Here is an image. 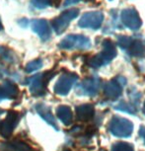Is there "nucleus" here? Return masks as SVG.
I'll use <instances>...</instances> for the list:
<instances>
[{"mask_svg": "<svg viewBox=\"0 0 145 151\" xmlns=\"http://www.w3.org/2000/svg\"><path fill=\"white\" fill-rule=\"evenodd\" d=\"M118 52L115 44L111 40H105L103 42V50L98 55H94L88 60V64L91 67L99 68L110 63L113 58H116Z\"/></svg>", "mask_w": 145, "mask_h": 151, "instance_id": "1", "label": "nucleus"}, {"mask_svg": "<svg viewBox=\"0 0 145 151\" xmlns=\"http://www.w3.org/2000/svg\"><path fill=\"white\" fill-rule=\"evenodd\" d=\"M108 129H109V132L116 137L126 138L132 134L133 124L127 119L113 116L109 122Z\"/></svg>", "mask_w": 145, "mask_h": 151, "instance_id": "2", "label": "nucleus"}, {"mask_svg": "<svg viewBox=\"0 0 145 151\" xmlns=\"http://www.w3.org/2000/svg\"><path fill=\"white\" fill-rule=\"evenodd\" d=\"M62 50H81L91 47V41L83 35H68L58 44Z\"/></svg>", "mask_w": 145, "mask_h": 151, "instance_id": "3", "label": "nucleus"}, {"mask_svg": "<svg viewBox=\"0 0 145 151\" xmlns=\"http://www.w3.org/2000/svg\"><path fill=\"white\" fill-rule=\"evenodd\" d=\"M79 15V9L77 8H72V9L66 10L64 12H62L58 17H56L52 20V28L55 30V32L57 35H60L67 29V27L69 26L70 22L72 20H74L76 17Z\"/></svg>", "mask_w": 145, "mask_h": 151, "instance_id": "4", "label": "nucleus"}, {"mask_svg": "<svg viewBox=\"0 0 145 151\" xmlns=\"http://www.w3.org/2000/svg\"><path fill=\"white\" fill-rule=\"evenodd\" d=\"M104 21V14L101 11H90L86 12L78 22V26L83 29H100Z\"/></svg>", "mask_w": 145, "mask_h": 151, "instance_id": "5", "label": "nucleus"}, {"mask_svg": "<svg viewBox=\"0 0 145 151\" xmlns=\"http://www.w3.org/2000/svg\"><path fill=\"white\" fill-rule=\"evenodd\" d=\"M126 83V78L118 76L115 79H112L109 82L105 84L104 87V93L105 96L111 101H116L121 97L123 93V88L124 84Z\"/></svg>", "mask_w": 145, "mask_h": 151, "instance_id": "6", "label": "nucleus"}, {"mask_svg": "<svg viewBox=\"0 0 145 151\" xmlns=\"http://www.w3.org/2000/svg\"><path fill=\"white\" fill-rule=\"evenodd\" d=\"M121 23L128 29L132 31H137L140 29L142 21L138 12L134 8H126L121 11Z\"/></svg>", "mask_w": 145, "mask_h": 151, "instance_id": "7", "label": "nucleus"}, {"mask_svg": "<svg viewBox=\"0 0 145 151\" xmlns=\"http://www.w3.org/2000/svg\"><path fill=\"white\" fill-rule=\"evenodd\" d=\"M77 79L78 76L74 73L66 72L62 74L55 84V93L59 94V95H66L73 85L75 84V82L77 81Z\"/></svg>", "mask_w": 145, "mask_h": 151, "instance_id": "8", "label": "nucleus"}, {"mask_svg": "<svg viewBox=\"0 0 145 151\" xmlns=\"http://www.w3.org/2000/svg\"><path fill=\"white\" fill-rule=\"evenodd\" d=\"M52 77V74L45 72L39 75H36L29 79V86L30 90L34 95H41L44 94L45 91V86L47 83Z\"/></svg>", "mask_w": 145, "mask_h": 151, "instance_id": "9", "label": "nucleus"}, {"mask_svg": "<svg viewBox=\"0 0 145 151\" xmlns=\"http://www.w3.org/2000/svg\"><path fill=\"white\" fill-rule=\"evenodd\" d=\"M101 87V80L97 76L87 78L81 82L77 87V92L80 95L95 96L99 92Z\"/></svg>", "mask_w": 145, "mask_h": 151, "instance_id": "10", "label": "nucleus"}, {"mask_svg": "<svg viewBox=\"0 0 145 151\" xmlns=\"http://www.w3.org/2000/svg\"><path fill=\"white\" fill-rule=\"evenodd\" d=\"M32 29L35 33L39 36L42 41H47L50 38V25L47 20L45 19H35L32 21Z\"/></svg>", "mask_w": 145, "mask_h": 151, "instance_id": "11", "label": "nucleus"}, {"mask_svg": "<svg viewBox=\"0 0 145 151\" xmlns=\"http://www.w3.org/2000/svg\"><path fill=\"white\" fill-rule=\"evenodd\" d=\"M17 116H18V114L11 112L6 119L0 122V133L3 137H8L11 134V132L13 130L17 122Z\"/></svg>", "mask_w": 145, "mask_h": 151, "instance_id": "12", "label": "nucleus"}, {"mask_svg": "<svg viewBox=\"0 0 145 151\" xmlns=\"http://www.w3.org/2000/svg\"><path fill=\"white\" fill-rule=\"evenodd\" d=\"M95 115V109L91 104H84L76 108V116L78 121L88 122L93 119Z\"/></svg>", "mask_w": 145, "mask_h": 151, "instance_id": "13", "label": "nucleus"}, {"mask_svg": "<svg viewBox=\"0 0 145 151\" xmlns=\"http://www.w3.org/2000/svg\"><path fill=\"white\" fill-rule=\"evenodd\" d=\"M126 50L130 55L134 58H145V44L140 40L133 39Z\"/></svg>", "mask_w": 145, "mask_h": 151, "instance_id": "14", "label": "nucleus"}, {"mask_svg": "<svg viewBox=\"0 0 145 151\" xmlns=\"http://www.w3.org/2000/svg\"><path fill=\"white\" fill-rule=\"evenodd\" d=\"M56 115H57L58 119L63 122L65 125H69L72 122L73 115L72 111L69 107L67 106H59L56 110Z\"/></svg>", "mask_w": 145, "mask_h": 151, "instance_id": "15", "label": "nucleus"}, {"mask_svg": "<svg viewBox=\"0 0 145 151\" xmlns=\"http://www.w3.org/2000/svg\"><path fill=\"white\" fill-rule=\"evenodd\" d=\"M37 108H38L37 110H38V112H39V115H41L47 122H50V124H52V127H55L56 129H58L57 127H56V124H55V118H53L52 115L50 114V110H48L45 106H44V105H39V106L37 107Z\"/></svg>", "mask_w": 145, "mask_h": 151, "instance_id": "16", "label": "nucleus"}, {"mask_svg": "<svg viewBox=\"0 0 145 151\" xmlns=\"http://www.w3.org/2000/svg\"><path fill=\"white\" fill-rule=\"evenodd\" d=\"M115 109L118 111H123V112H126L127 114H131V115H134L136 113V107L134 105L128 104L124 101L119 102L118 104H116L115 106Z\"/></svg>", "mask_w": 145, "mask_h": 151, "instance_id": "17", "label": "nucleus"}, {"mask_svg": "<svg viewBox=\"0 0 145 151\" xmlns=\"http://www.w3.org/2000/svg\"><path fill=\"white\" fill-rule=\"evenodd\" d=\"M112 151H134V149H133V145L128 142L118 141L113 144Z\"/></svg>", "mask_w": 145, "mask_h": 151, "instance_id": "18", "label": "nucleus"}, {"mask_svg": "<svg viewBox=\"0 0 145 151\" xmlns=\"http://www.w3.org/2000/svg\"><path fill=\"white\" fill-rule=\"evenodd\" d=\"M31 4L36 9H45L52 4V0H31Z\"/></svg>", "mask_w": 145, "mask_h": 151, "instance_id": "19", "label": "nucleus"}, {"mask_svg": "<svg viewBox=\"0 0 145 151\" xmlns=\"http://www.w3.org/2000/svg\"><path fill=\"white\" fill-rule=\"evenodd\" d=\"M133 38L132 37H127V36H119L118 38V45L121 47L123 50H127L128 47L131 44Z\"/></svg>", "mask_w": 145, "mask_h": 151, "instance_id": "20", "label": "nucleus"}, {"mask_svg": "<svg viewBox=\"0 0 145 151\" xmlns=\"http://www.w3.org/2000/svg\"><path fill=\"white\" fill-rule=\"evenodd\" d=\"M10 150L13 151H33L30 146H28L26 143L23 142H13L9 144Z\"/></svg>", "mask_w": 145, "mask_h": 151, "instance_id": "21", "label": "nucleus"}, {"mask_svg": "<svg viewBox=\"0 0 145 151\" xmlns=\"http://www.w3.org/2000/svg\"><path fill=\"white\" fill-rule=\"evenodd\" d=\"M42 66V59H37V60H34V61H31L30 63L27 64L26 66V71L27 72H33V71H36L39 69Z\"/></svg>", "mask_w": 145, "mask_h": 151, "instance_id": "22", "label": "nucleus"}, {"mask_svg": "<svg viewBox=\"0 0 145 151\" xmlns=\"http://www.w3.org/2000/svg\"><path fill=\"white\" fill-rule=\"evenodd\" d=\"M80 1H82V0H65L63 3V7H68V6H70V5L77 4Z\"/></svg>", "mask_w": 145, "mask_h": 151, "instance_id": "23", "label": "nucleus"}, {"mask_svg": "<svg viewBox=\"0 0 145 151\" xmlns=\"http://www.w3.org/2000/svg\"><path fill=\"white\" fill-rule=\"evenodd\" d=\"M139 136L143 139V141L145 143V127H143V125H141L140 129H139Z\"/></svg>", "mask_w": 145, "mask_h": 151, "instance_id": "24", "label": "nucleus"}, {"mask_svg": "<svg viewBox=\"0 0 145 151\" xmlns=\"http://www.w3.org/2000/svg\"><path fill=\"white\" fill-rule=\"evenodd\" d=\"M3 72H4V70L1 69V67H0V78H2V76H3Z\"/></svg>", "mask_w": 145, "mask_h": 151, "instance_id": "25", "label": "nucleus"}, {"mask_svg": "<svg viewBox=\"0 0 145 151\" xmlns=\"http://www.w3.org/2000/svg\"><path fill=\"white\" fill-rule=\"evenodd\" d=\"M3 29V27H2V23H1V19H0V31Z\"/></svg>", "mask_w": 145, "mask_h": 151, "instance_id": "26", "label": "nucleus"}, {"mask_svg": "<svg viewBox=\"0 0 145 151\" xmlns=\"http://www.w3.org/2000/svg\"><path fill=\"white\" fill-rule=\"evenodd\" d=\"M143 114L145 115V101H144V105H143Z\"/></svg>", "mask_w": 145, "mask_h": 151, "instance_id": "27", "label": "nucleus"}, {"mask_svg": "<svg viewBox=\"0 0 145 151\" xmlns=\"http://www.w3.org/2000/svg\"><path fill=\"white\" fill-rule=\"evenodd\" d=\"M2 113H3V112H2V111H1V110H0V114H2Z\"/></svg>", "mask_w": 145, "mask_h": 151, "instance_id": "28", "label": "nucleus"}]
</instances>
